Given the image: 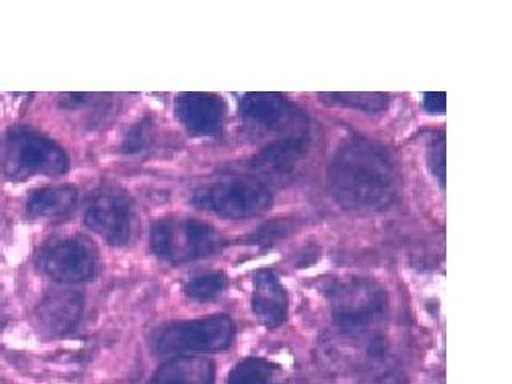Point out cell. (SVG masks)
Listing matches in <instances>:
<instances>
[{
  "instance_id": "cell-19",
  "label": "cell",
  "mask_w": 512,
  "mask_h": 384,
  "mask_svg": "<svg viewBox=\"0 0 512 384\" xmlns=\"http://www.w3.org/2000/svg\"><path fill=\"white\" fill-rule=\"evenodd\" d=\"M445 135L444 132H440L439 135L434 136V140L431 141V148H429V165H431L432 173L436 176V180L442 186H445Z\"/></svg>"
},
{
  "instance_id": "cell-21",
  "label": "cell",
  "mask_w": 512,
  "mask_h": 384,
  "mask_svg": "<svg viewBox=\"0 0 512 384\" xmlns=\"http://www.w3.org/2000/svg\"><path fill=\"white\" fill-rule=\"evenodd\" d=\"M149 140V125L146 120L135 125L125 138L124 151L128 154L143 151Z\"/></svg>"
},
{
  "instance_id": "cell-6",
  "label": "cell",
  "mask_w": 512,
  "mask_h": 384,
  "mask_svg": "<svg viewBox=\"0 0 512 384\" xmlns=\"http://www.w3.org/2000/svg\"><path fill=\"white\" fill-rule=\"evenodd\" d=\"M223 247V237L210 224L192 218H164L151 228V250L167 263L202 260Z\"/></svg>"
},
{
  "instance_id": "cell-2",
  "label": "cell",
  "mask_w": 512,
  "mask_h": 384,
  "mask_svg": "<svg viewBox=\"0 0 512 384\" xmlns=\"http://www.w3.org/2000/svg\"><path fill=\"white\" fill-rule=\"evenodd\" d=\"M325 298L332 311L333 325L349 338H359L384 317L388 296L370 279L341 277L325 284Z\"/></svg>"
},
{
  "instance_id": "cell-9",
  "label": "cell",
  "mask_w": 512,
  "mask_h": 384,
  "mask_svg": "<svg viewBox=\"0 0 512 384\" xmlns=\"http://www.w3.org/2000/svg\"><path fill=\"white\" fill-rule=\"evenodd\" d=\"M296 108L287 96L274 92L247 93L240 100L239 114L256 132L284 130L296 120Z\"/></svg>"
},
{
  "instance_id": "cell-7",
  "label": "cell",
  "mask_w": 512,
  "mask_h": 384,
  "mask_svg": "<svg viewBox=\"0 0 512 384\" xmlns=\"http://www.w3.org/2000/svg\"><path fill=\"white\" fill-rule=\"evenodd\" d=\"M133 221V202L127 192L104 184L88 194L85 223L109 244H127L132 237Z\"/></svg>"
},
{
  "instance_id": "cell-3",
  "label": "cell",
  "mask_w": 512,
  "mask_h": 384,
  "mask_svg": "<svg viewBox=\"0 0 512 384\" xmlns=\"http://www.w3.org/2000/svg\"><path fill=\"white\" fill-rule=\"evenodd\" d=\"M191 200L200 210L226 220H247L271 208L272 192L256 178L224 176L199 186Z\"/></svg>"
},
{
  "instance_id": "cell-5",
  "label": "cell",
  "mask_w": 512,
  "mask_h": 384,
  "mask_svg": "<svg viewBox=\"0 0 512 384\" xmlns=\"http://www.w3.org/2000/svg\"><path fill=\"white\" fill-rule=\"evenodd\" d=\"M0 165L12 178L63 175L68 170L66 152L47 136L31 128H12L0 143Z\"/></svg>"
},
{
  "instance_id": "cell-15",
  "label": "cell",
  "mask_w": 512,
  "mask_h": 384,
  "mask_svg": "<svg viewBox=\"0 0 512 384\" xmlns=\"http://www.w3.org/2000/svg\"><path fill=\"white\" fill-rule=\"evenodd\" d=\"M76 202L77 189L71 184H60L32 192L26 210L36 218H61L71 212Z\"/></svg>"
},
{
  "instance_id": "cell-18",
  "label": "cell",
  "mask_w": 512,
  "mask_h": 384,
  "mask_svg": "<svg viewBox=\"0 0 512 384\" xmlns=\"http://www.w3.org/2000/svg\"><path fill=\"white\" fill-rule=\"evenodd\" d=\"M226 287V277L221 272H207L192 277L184 285V293L196 301L215 300Z\"/></svg>"
},
{
  "instance_id": "cell-14",
  "label": "cell",
  "mask_w": 512,
  "mask_h": 384,
  "mask_svg": "<svg viewBox=\"0 0 512 384\" xmlns=\"http://www.w3.org/2000/svg\"><path fill=\"white\" fill-rule=\"evenodd\" d=\"M213 378V362L202 357L181 356L160 365L148 384H213Z\"/></svg>"
},
{
  "instance_id": "cell-13",
  "label": "cell",
  "mask_w": 512,
  "mask_h": 384,
  "mask_svg": "<svg viewBox=\"0 0 512 384\" xmlns=\"http://www.w3.org/2000/svg\"><path fill=\"white\" fill-rule=\"evenodd\" d=\"M252 311L263 327L277 328L288 316V295L276 272L258 271L253 277Z\"/></svg>"
},
{
  "instance_id": "cell-10",
  "label": "cell",
  "mask_w": 512,
  "mask_h": 384,
  "mask_svg": "<svg viewBox=\"0 0 512 384\" xmlns=\"http://www.w3.org/2000/svg\"><path fill=\"white\" fill-rule=\"evenodd\" d=\"M84 316V298L72 290H52L37 304L34 320L47 336H63L74 332Z\"/></svg>"
},
{
  "instance_id": "cell-17",
  "label": "cell",
  "mask_w": 512,
  "mask_h": 384,
  "mask_svg": "<svg viewBox=\"0 0 512 384\" xmlns=\"http://www.w3.org/2000/svg\"><path fill=\"white\" fill-rule=\"evenodd\" d=\"M319 98L325 104L367 112L384 111L389 104V96L378 92H328L320 93Z\"/></svg>"
},
{
  "instance_id": "cell-22",
  "label": "cell",
  "mask_w": 512,
  "mask_h": 384,
  "mask_svg": "<svg viewBox=\"0 0 512 384\" xmlns=\"http://www.w3.org/2000/svg\"><path fill=\"white\" fill-rule=\"evenodd\" d=\"M423 106L431 114H440L447 108V95L445 92H429L424 95Z\"/></svg>"
},
{
  "instance_id": "cell-11",
  "label": "cell",
  "mask_w": 512,
  "mask_h": 384,
  "mask_svg": "<svg viewBox=\"0 0 512 384\" xmlns=\"http://www.w3.org/2000/svg\"><path fill=\"white\" fill-rule=\"evenodd\" d=\"M176 116L188 132L197 136H210L223 127L224 101L215 93L188 92L176 98Z\"/></svg>"
},
{
  "instance_id": "cell-8",
  "label": "cell",
  "mask_w": 512,
  "mask_h": 384,
  "mask_svg": "<svg viewBox=\"0 0 512 384\" xmlns=\"http://www.w3.org/2000/svg\"><path fill=\"white\" fill-rule=\"evenodd\" d=\"M37 264L47 276L63 284L85 282L95 276V248L77 237L58 239L40 250Z\"/></svg>"
},
{
  "instance_id": "cell-12",
  "label": "cell",
  "mask_w": 512,
  "mask_h": 384,
  "mask_svg": "<svg viewBox=\"0 0 512 384\" xmlns=\"http://www.w3.org/2000/svg\"><path fill=\"white\" fill-rule=\"evenodd\" d=\"M311 149V136L308 132L290 135L268 144L253 159L252 165L258 172L269 176H285L300 167Z\"/></svg>"
},
{
  "instance_id": "cell-16",
  "label": "cell",
  "mask_w": 512,
  "mask_h": 384,
  "mask_svg": "<svg viewBox=\"0 0 512 384\" xmlns=\"http://www.w3.org/2000/svg\"><path fill=\"white\" fill-rule=\"evenodd\" d=\"M228 384H284L276 365L268 360L248 357L240 360L229 373Z\"/></svg>"
},
{
  "instance_id": "cell-20",
  "label": "cell",
  "mask_w": 512,
  "mask_h": 384,
  "mask_svg": "<svg viewBox=\"0 0 512 384\" xmlns=\"http://www.w3.org/2000/svg\"><path fill=\"white\" fill-rule=\"evenodd\" d=\"M290 232V226L287 221H272L266 224L263 228L256 231L255 236L252 237L253 244L256 245H272L276 240L284 239Z\"/></svg>"
},
{
  "instance_id": "cell-1",
  "label": "cell",
  "mask_w": 512,
  "mask_h": 384,
  "mask_svg": "<svg viewBox=\"0 0 512 384\" xmlns=\"http://www.w3.org/2000/svg\"><path fill=\"white\" fill-rule=\"evenodd\" d=\"M327 186L333 199L352 212H380L399 194V170L381 144L348 138L338 146L327 168Z\"/></svg>"
},
{
  "instance_id": "cell-4",
  "label": "cell",
  "mask_w": 512,
  "mask_h": 384,
  "mask_svg": "<svg viewBox=\"0 0 512 384\" xmlns=\"http://www.w3.org/2000/svg\"><path fill=\"white\" fill-rule=\"evenodd\" d=\"M234 336L236 325L231 317L216 314L165 325L152 336V351L162 357L220 352L231 346Z\"/></svg>"
}]
</instances>
